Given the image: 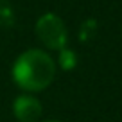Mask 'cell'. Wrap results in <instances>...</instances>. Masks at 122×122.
I'll return each instance as SVG.
<instances>
[{"instance_id": "6da1fadb", "label": "cell", "mask_w": 122, "mask_h": 122, "mask_svg": "<svg viewBox=\"0 0 122 122\" xmlns=\"http://www.w3.org/2000/svg\"><path fill=\"white\" fill-rule=\"evenodd\" d=\"M56 76V61L40 49H29L20 54L13 65V79L25 92L45 90Z\"/></svg>"}, {"instance_id": "7a4b0ae2", "label": "cell", "mask_w": 122, "mask_h": 122, "mask_svg": "<svg viewBox=\"0 0 122 122\" xmlns=\"http://www.w3.org/2000/svg\"><path fill=\"white\" fill-rule=\"evenodd\" d=\"M36 36L50 50H61L66 47L68 32L63 20L54 13H45L36 22Z\"/></svg>"}, {"instance_id": "3957f363", "label": "cell", "mask_w": 122, "mask_h": 122, "mask_svg": "<svg viewBox=\"0 0 122 122\" xmlns=\"http://www.w3.org/2000/svg\"><path fill=\"white\" fill-rule=\"evenodd\" d=\"M41 102L32 95H20L13 102V113L20 122H38L41 115Z\"/></svg>"}, {"instance_id": "277c9868", "label": "cell", "mask_w": 122, "mask_h": 122, "mask_svg": "<svg viewBox=\"0 0 122 122\" xmlns=\"http://www.w3.org/2000/svg\"><path fill=\"white\" fill-rule=\"evenodd\" d=\"M76 65H77V56H76V52L74 50H70V49H61L59 50V66L63 70H72V68H76Z\"/></svg>"}, {"instance_id": "5b68a950", "label": "cell", "mask_w": 122, "mask_h": 122, "mask_svg": "<svg viewBox=\"0 0 122 122\" xmlns=\"http://www.w3.org/2000/svg\"><path fill=\"white\" fill-rule=\"evenodd\" d=\"M15 22V15L7 0H0V25L2 27H11Z\"/></svg>"}, {"instance_id": "8992f818", "label": "cell", "mask_w": 122, "mask_h": 122, "mask_svg": "<svg viewBox=\"0 0 122 122\" xmlns=\"http://www.w3.org/2000/svg\"><path fill=\"white\" fill-rule=\"evenodd\" d=\"M95 27H97V23L93 22V20L86 22V23L83 25V29H81V34H79V36H81L83 40H88V38H90L92 34H93V30H95Z\"/></svg>"}, {"instance_id": "52a82bcc", "label": "cell", "mask_w": 122, "mask_h": 122, "mask_svg": "<svg viewBox=\"0 0 122 122\" xmlns=\"http://www.w3.org/2000/svg\"><path fill=\"white\" fill-rule=\"evenodd\" d=\"M41 122H61V120H41Z\"/></svg>"}]
</instances>
